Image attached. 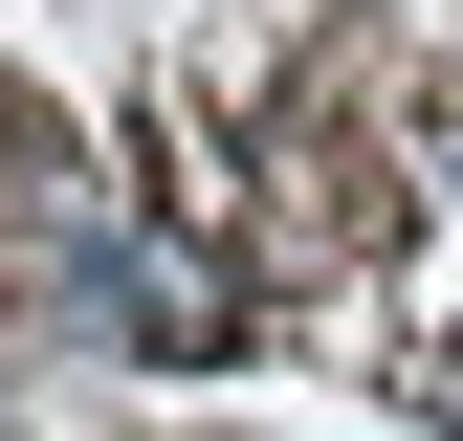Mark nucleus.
<instances>
[{
    "instance_id": "obj_1",
    "label": "nucleus",
    "mask_w": 463,
    "mask_h": 441,
    "mask_svg": "<svg viewBox=\"0 0 463 441\" xmlns=\"http://www.w3.org/2000/svg\"><path fill=\"white\" fill-rule=\"evenodd\" d=\"M67 309L89 331H133V353H243V265H221V243H177V220H89V243H67Z\"/></svg>"
},
{
    "instance_id": "obj_2",
    "label": "nucleus",
    "mask_w": 463,
    "mask_h": 441,
    "mask_svg": "<svg viewBox=\"0 0 463 441\" xmlns=\"http://www.w3.org/2000/svg\"><path fill=\"white\" fill-rule=\"evenodd\" d=\"M397 398H420V419L463 441V331H420V353H397Z\"/></svg>"
}]
</instances>
